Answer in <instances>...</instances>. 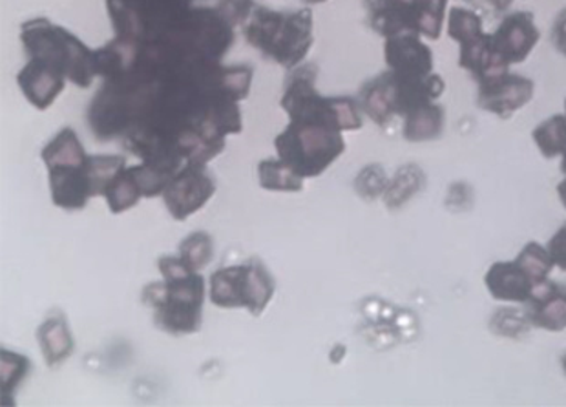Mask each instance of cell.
<instances>
[{"mask_svg":"<svg viewBox=\"0 0 566 407\" xmlns=\"http://www.w3.org/2000/svg\"><path fill=\"white\" fill-rule=\"evenodd\" d=\"M158 267L163 282L148 283L143 289V302L154 309L156 327L172 336L198 333L205 298L203 278L185 265L179 257L159 258Z\"/></svg>","mask_w":566,"mask_h":407,"instance_id":"6da1fadb","label":"cell"},{"mask_svg":"<svg viewBox=\"0 0 566 407\" xmlns=\"http://www.w3.org/2000/svg\"><path fill=\"white\" fill-rule=\"evenodd\" d=\"M245 41L263 58L291 70L298 66L313 46V11H273L256 6L243 24Z\"/></svg>","mask_w":566,"mask_h":407,"instance_id":"7a4b0ae2","label":"cell"},{"mask_svg":"<svg viewBox=\"0 0 566 407\" xmlns=\"http://www.w3.org/2000/svg\"><path fill=\"white\" fill-rule=\"evenodd\" d=\"M21 41L30 59L48 64L80 88H88L101 75L99 52L84 46L74 33L55 27L48 19H33L22 24Z\"/></svg>","mask_w":566,"mask_h":407,"instance_id":"3957f363","label":"cell"},{"mask_svg":"<svg viewBox=\"0 0 566 407\" xmlns=\"http://www.w3.org/2000/svg\"><path fill=\"white\" fill-rule=\"evenodd\" d=\"M316 64L310 63L294 70L285 83L282 108L291 121H310L331 126L336 131H358L363 128V115L353 97H322L316 92Z\"/></svg>","mask_w":566,"mask_h":407,"instance_id":"277c9868","label":"cell"},{"mask_svg":"<svg viewBox=\"0 0 566 407\" xmlns=\"http://www.w3.org/2000/svg\"><path fill=\"white\" fill-rule=\"evenodd\" d=\"M274 147L287 167L300 178H318L346 152L340 131L331 126L291 121L287 128L274 139Z\"/></svg>","mask_w":566,"mask_h":407,"instance_id":"5b68a950","label":"cell"},{"mask_svg":"<svg viewBox=\"0 0 566 407\" xmlns=\"http://www.w3.org/2000/svg\"><path fill=\"white\" fill-rule=\"evenodd\" d=\"M276 282L262 260L223 267L210 276V302L221 309H247L260 316L273 300Z\"/></svg>","mask_w":566,"mask_h":407,"instance_id":"8992f818","label":"cell"},{"mask_svg":"<svg viewBox=\"0 0 566 407\" xmlns=\"http://www.w3.org/2000/svg\"><path fill=\"white\" fill-rule=\"evenodd\" d=\"M367 22L384 38L415 33L430 39L441 35L446 0H364Z\"/></svg>","mask_w":566,"mask_h":407,"instance_id":"52a82bcc","label":"cell"},{"mask_svg":"<svg viewBox=\"0 0 566 407\" xmlns=\"http://www.w3.org/2000/svg\"><path fill=\"white\" fill-rule=\"evenodd\" d=\"M216 192L214 179L200 163H187L167 185L163 199L174 220L184 221L195 215Z\"/></svg>","mask_w":566,"mask_h":407,"instance_id":"ba28073f","label":"cell"},{"mask_svg":"<svg viewBox=\"0 0 566 407\" xmlns=\"http://www.w3.org/2000/svg\"><path fill=\"white\" fill-rule=\"evenodd\" d=\"M532 95L534 83L509 72L479 81V106L504 119L523 108Z\"/></svg>","mask_w":566,"mask_h":407,"instance_id":"9c48e42d","label":"cell"},{"mask_svg":"<svg viewBox=\"0 0 566 407\" xmlns=\"http://www.w3.org/2000/svg\"><path fill=\"white\" fill-rule=\"evenodd\" d=\"M539 41V30L534 24L532 13H514L506 17L497 32L492 35V50L504 64L523 63L535 42Z\"/></svg>","mask_w":566,"mask_h":407,"instance_id":"30bf717a","label":"cell"},{"mask_svg":"<svg viewBox=\"0 0 566 407\" xmlns=\"http://www.w3.org/2000/svg\"><path fill=\"white\" fill-rule=\"evenodd\" d=\"M525 303V319L528 324L552 333L565 330L566 285L545 280L534 289Z\"/></svg>","mask_w":566,"mask_h":407,"instance_id":"8fae6325","label":"cell"},{"mask_svg":"<svg viewBox=\"0 0 566 407\" xmlns=\"http://www.w3.org/2000/svg\"><path fill=\"white\" fill-rule=\"evenodd\" d=\"M389 72L399 75H430L433 53L415 33H400L386 42Z\"/></svg>","mask_w":566,"mask_h":407,"instance_id":"7c38bea8","label":"cell"},{"mask_svg":"<svg viewBox=\"0 0 566 407\" xmlns=\"http://www.w3.org/2000/svg\"><path fill=\"white\" fill-rule=\"evenodd\" d=\"M484 282L492 298L501 302L525 303L537 288V282L530 276V272L517 258L509 263H493L488 269Z\"/></svg>","mask_w":566,"mask_h":407,"instance_id":"4fadbf2b","label":"cell"},{"mask_svg":"<svg viewBox=\"0 0 566 407\" xmlns=\"http://www.w3.org/2000/svg\"><path fill=\"white\" fill-rule=\"evenodd\" d=\"M63 75L50 69L48 64L41 63L38 59H30L27 66L21 70L17 83L21 86L22 94L39 111H46L57 100L59 94L64 90Z\"/></svg>","mask_w":566,"mask_h":407,"instance_id":"5bb4252c","label":"cell"},{"mask_svg":"<svg viewBox=\"0 0 566 407\" xmlns=\"http://www.w3.org/2000/svg\"><path fill=\"white\" fill-rule=\"evenodd\" d=\"M38 340L48 367H57L61 362L72 356L75 349L69 320L61 309H53L52 313L48 314L38 330Z\"/></svg>","mask_w":566,"mask_h":407,"instance_id":"9a60e30c","label":"cell"},{"mask_svg":"<svg viewBox=\"0 0 566 407\" xmlns=\"http://www.w3.org/2000/svg\"><path fill=\"white\" fill-rule=\"evenodd\" d=\"M444 111L439 105L420 106L406 117L405 137L408 142H430L441 136Z\"/></svg>","mask_w":566,"mask_h":407,"instance_id":"2e32d148","label":"cell"},{"mask_svg":"<svg viewBox=\"0 0 566 407\" xmlns=\"http://www.w3.org/2000/svg\"><path fill=\"white\" fill-rule=\"evenodd\" d=\"M260 185L265 190L274 192H300L304 188V178H300L293 168L287 167L282 159H265L258 165Z\"/></svg>","mask_w":566,"mask_h":407,"instance_id":"e0dca14e","label":"cell"},{"mask_svg":"<svg viewBox=\"0 0 566 407\" xmlns=\"http://www.w3.org/2000/svg\"><path fill=\"white\" fill-rule=\"evenodd\" d=\"M105 198L114 215H122L125 210L136 207L137 201L143 198V192L130 167L123 168L122 173L112 179V184L106 188Z\"/></svg>","mask_w":566,"mask_h":407,"instance_id":"ac0fdd59","label":"cell"},{"mask_svg":"<svg viewBox=\"0 0 566 407\" xmlns=\"http://www.w3.org/2000/svg\"><path fill=\"white\" fill-rule=\"evenodd\" d=\"M534 142L543 156H559L566 152V117L554 115L534 131Z\"/></svg>","mask_w":566,"mask_h":407,"instance_id":"d6986e66","label":"cell"},{"mask_svg":"<svg viewBox=\"0 0 566 407\" xmlns=\"http://www.w3.org/2000/svg\"><path fill=\"white\" fill-rule=\"evenodd\" d=\"M30 371L32 362L27 356L13 351H2V406H10V397L13 398L17 387Z\"/></svg>","mask_w":566,"mask_h":407,"instance_id":"ffe728a7","label":"cell"},{"mask_svg":"<svg viewBox=\"0 0 566 407\" xmlns=\"http://www.w3.org/2000/svg\"><path fill=\"white\" fill-rule=\"evenodd\" d=\"M214 257V243L207 232H195L179 246V258L192 271H201Z\"/></svg>","mask_w":566,"mask_h":407,"instance_id":"44dd1931","label":"cell"},{"mask_svg":"<svg viewBox=\"0 0 566 407\" xmlns=\"http://www.w3.org/2000/svg\"><path fill=\"white\" fill-rule=\"evenodd\" d=\"M420 181H422V173L415 165L400 168L394 181L386 188L384 201H386L389 209H397L419 190Z\"/></svg>","mask_w":566,"mask_h":407,"instance_id":"7402d4cb","label":"cell"},{"mask_svg":"<svg viewBox=\"0 0 566 407\" xmlns=\"http://www.w3.org/2000/svg\"><path fill=\"white\" fill-rule=\"evenodd\" d=\"M448 35L455 39L457 42L468 44L483 35V22L472 11L453 8L450 11V24H448Z\"/></svg>","mask_w":566,"mask_h":407,"instance_id":"603a6c76","label":"cell"},{"mask_svg":"<svg viewBox=\"0 0 566 407\" xmlns=\"http://www.w3.org/2000/svg\"><path fill=\"white\" fill-rule=\"evenodd\" d=\"M517 260L523 263L530 276L534 278L537 285L548 280L552 269H554V260H552L551 252L546 247L530 241L528 246L520 252Z\"/></svg>","mask_w":566,"mask_h":407,"instance_id":"cb8c5ba5","label":"cell"},{"mask_svg":"<svg viewBox=\"0 0 566 407\" xmlns=\"http://www.w3.org/2000/svg\"><path fill=\"white\" fill-rule=\"evenodd\" d=\"M388 185L386 173L378 165H369V167L364 168L363 173L358 174L357 181H355L357 192L367 199H375L380 194L386 192Z\"/></svg>","mask_w":566,"mask_h":407,"instance_id":"d4e9b609","label":"cell"},{"mask_svg":"<svg viewBox=\"0 0 566 407\" xmlns=\"http://www.w3.org/2000/svg\"><path fill=\"white\" fill-rule=\"evenodd\" d=\"M254 8H256L254 0H220L216 6V10L220 11L221 17L231 27H238V24L243 27L249 21V17L252 15Z\"/></svg>","mask_w":566,"mask_h":407,"instance_id":"484cf974","label":"cell"},{"mask_svg":"<svg viewBox=\"0 0 566 407\" xmlns=\"http://www.w3.org/2000/svg\"><path fill=\"white\" fill-rule=\"evenodd\" d=\"M546 249L551 252L554 265L559 267L562 271H566V223L557 230L556 234L552 236Z\"/></svg>","mask_w":566,"mask_h":407,"instance_id":"4316f807","label":"cell"},{"mask_svg":"<svg viewBox=\"0 0 566 407\" xmlns=\"http://www.w3.org/2000/svg\"><path fill=\"white\" fill-rule=\"evenodd\" d=\"M552 41H554L557 50L566 58V11L557 19L554 32H552Z\"/></svg>","mask_w":566,"mask_h":407,"instance_id":"83f0119b","label":"cell"},{"mask_svg":"<svg viewBox=\"0 0 566 407\" xmlns=\"http://www.w3.org/2000/svg\"><path fill=\"white\" fill-rule=\"evenodd\" d=\"M346 345H335L333 351H331L329 361L333 362V364H340L342 358L346 356Z\"/></svg>","mask_w":566,"mask_h":407,"instance_id":"f1b7e54d","label":"cell"},{"mask_svg":"<svg viewBox=\"0 0 566 407\" xmlns=\"http://www.w3.org/2000/svg\"><path fill=\"white\" fill-rule=\"evenodd\" d=\"M557 192H559V199H562V204L565 205L566 209V178L565 181H562L559 187H557Z\"/></svg>","mask_w":566,"mask_h":407,"instance_id":"f546056e","label":"cell"},{"mask_svg":"<svg viewBox=\"0 0 566 407\" xmlns=\"http://www.w3.org/2000/svg\"><path fill=\"white\" fill-rule=\"evenodd\" d=\"M562 170H563V173H565V176H566V152H565V154H563Z\"/></svg>","mask_w":566,"mask_h":407,"instance_id":"4dcf8cb0","label":"cell"},{"mask_svg":"<svg viewBox=\"0 0 566 407\" xmlns=\"http://www.w3.org/2000/svg\"><path fill=\"white\" fill-rule=\"evenodd\" d=\"M563 369H565L566 373V356H563Z\"/></svg>","mask_w":566,"mask_h":407,"instance_id":"1f68e13d","label":"cell"},{"mask_svg":"<svg viewBox=\"0 0 566 407\" xmlns=\"http://www.w3.org/2000/svg\"><path fill=\"white\" fill-rule=\"evenodd\" d=\"M565 117H566V115H565Z\"/></svg>","mask_w":566,"mask_h":407,"instance_id":"d6a6232c","label":"cell"}]
</instances>
